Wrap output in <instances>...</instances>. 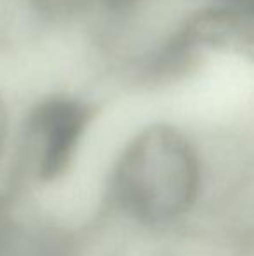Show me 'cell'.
<instances>
[{
	"label": "cell",
	"instance_id": "6da1fadb",
	"mask_svg": "<svg viewBox=\"0 0 254 256\" xmlns=\"http://www.w3.org/2000/svg\"><path fill=\"white\" fill-rule=\"evenodd\" d=\"M200 185L199 158L187 138L169 126H150L126 146L115 169L119 204L145 222L178 218Z\"/></svg>",
	"mask_w": 254,
	"mask_h": 256
},
{
	"label": "cell",
	"instance_id": "5b68a950",
	"mask_svg": "<svg viewBox=\"0 0 254 256\" xmlns=\"http://www.w3.org/2000/svg\"><path fill=\"white\" fill-rule=\"evenodd\" d=\"M3 129H5V117H3L2 104H0V146H2V140H3Z\"/></svg>",
	"mask_w": 254,
	"mask_h": 256
},
{
	"label": "cell",
	"instance_id": "7a4b0ae2",
	"mask_svg": "<svg viewBox=\"0 0 254 256\" xmlns=\"http://www.w3.org/2000/svg\"><path fill=\"white\" fill-rule=\"evenodd\" d=\"M92 120V108L68 96L44 100L26 118L23 150L33 174L51 182L61 176L77 154Z\"/></svg>",
	"mask_w": 254,
	"mask_h": 256
},
{
	"label": "cell",
	"instance_id": "3957f363",
	"mask_svg": "<svg viewBox=\"0 0 254 256\" xmlns=\"http://www.w3.org/2000/svg\"><path fill=\"white\" fill-rule=\"evenodd\" d=\"M105 2L115 10H126V9H129V7L136 6L139 0H105Z\"/></svg>",
	"mask_w": 254,
	"mask_h": 256
},
{
	"label": "cell",
	"instance_id": "277c9868",
	"mask_svg": "<svg viewBox=\"0 0 254 256\" xmlns=\"http://www.w3.org/2000/svg\"><path fill=\"white\" fill-rule=\"evenodd\" d=\"M232 2V9L239 10H248V12H254V0H228Z\"/></svg>",
	"mask_w": 254,
	"mask_h": 256
}]
</instances>
